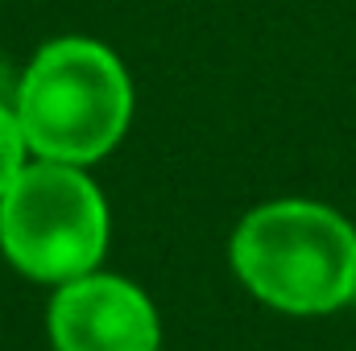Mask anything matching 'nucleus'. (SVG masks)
<instances>
[{
    "instance_id": "obj_5",
    "label": "nucleus",
    "mask_w": 356,
    "mask_h": 351,
    "mask_svg": "<svg viewBox=\"0 0 356 351\" xmlns=\"http://www.w3.org/2000/svg\"><path fill=\"white\" fill-rule=\"evenodd\" d=\"M29 166V141L21 132V120L13 108L0 103V198L13 190V182Z\"/></svg>"
},
{
    "instance_id": "obj_4",
    "label": "nucleus",
    "mask_w": 356,
    "mask_h": 351,
    "mask_svg": "<svg viewBox=\"0 0 356 351\" xmlns=\"http://www.w3.org/2000/svg\"><path fill=\"white\" fill-rule=\"evenodd\" d=\"M46 323L54 351H158L162 343L154 302L133 281L95 268L63 281Z\"/></svg>"
},
{
    "instance_id": "obj_2",
    "label": "nucleus",
    "mask_w": 356,
    "mask_h": 351,
    "mask_svg": "<svg viewBox=\"0 0 356 351\" xmlns=\"http://www.w3.org/2000/svg\"><path fill=\"white\" fill-rule=\"evenodd\" d=\"M232 268L286 314H332L356 298V228L311 198H277L232 232Z\"/></svg>"
},
{
    "instance_id": "obj_3",
    "label": "nucleus",
    "mask_w": 356,
    "mask_h": 351,
    "mask_svg": "<svg viewBox=\"0 0 356 351\" xmlns=\"http://www.w3.org/2000/svg\"><path fill=\"white\" fill-rule=\"evenodd\" d=\"M0 248L33 281H75L108 248V207L83 166L33 162L0 198Z\"/></svg>"
},
{
    "instance_id": "obj_1",
    "label": "nucleus",
    "mask_w": 356,
    "mask_h": 351,
    "mask_svg": "<svg viewBox=\"0 0 356 351\" xmlns=\"http://www.w3.org/2000/svg\"><path fill=\"white\" fill-rule=\"evenodd\" d=\"M13 112L33 157L91 166L129 132L133 83L104 42L54 37L25 67Z\"/></svg>"
},
{
    "instance_id": "obj_6",
    "label": "nucleus",
    "mask_w": 356,
    "mask_h": 351,
    "mask_svg": "<svg viewBox=\"0 0 356 351\" xmlns=\"http://www.w3.org/2000/svg\"><path fill=\"white\" fill-rule=\"evenodd\" d=\"M353 302H356V298H353Z\"/></svg>"
}]
</instances>
